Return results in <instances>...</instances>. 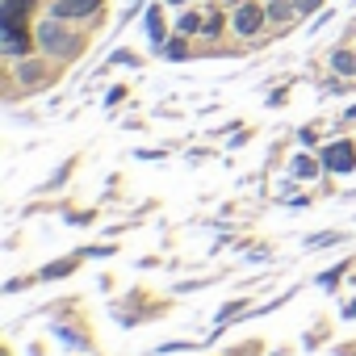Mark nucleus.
Listing matches in <instances>:
<instances>
[{"label":"nucleus","instance_id":"f257e3e1","mask_svg":"<svg viewBox=\"0 0 356 356\" xmlns=\"http://www.w3.org/2000/svg\"><path fill=\"white\" fill-rule=\"evenodd\" d=\"M323 168H331V172H352V168H356V147H352V143H331V147L323 151Z\"/></svg>","mask_w":356,"mask_h":356},{"label":"nucleus","instance_id":"f03ea898","mask_svg":"<svg viewBox=\"0 0 356 356\" xmlns=\"http://www.w3.org/2000/svg\"><path fill=\"white\" fill-rule=\"evenodd\" d=\"M38 38H42V47H47V51H55V55H67V51L76 47V42L63 34V26H59V22H42V26H38Z\"/></svg>","mask_w":356,"mask_h":356},{"label":"nucleus","instance_id":"7ed1b4c3","mask_svg":"<svg viewBox=\"0 0 356 356\" xmlns=\"http://www.w3.org/2000/svg\"><path fill=\"white\" fill-rule=\"evenodd\" d=\"M97 5L101 0H59L55 5V17L63 22V17H88V13H97Z\"/></svg>","mask_w":356,"mask_h":356},{"label":"nucleus","instance_id":"20e7f679","mask_svg":"<svg viewBox=\"0 0 356 356\" xmlns=\"http://www.w3.org/2000/svg\"><path fill=\"white\" fill-rule=\"evenodd\" d=\"M260 22H264V9H260V5H243V9L235 13V30H239V34H256Z\"/></svg>","mask_w":356,"mask_h":356},{"label":"nucleus","instance_id":"39448f33","mask_svg":"<svg viewBox=\"0 0 356 356\" xmlns=\"http://www.w3.org/2000/svg\"><path fill=\"white\" fill-rule=\"evenodd\" d=\"M30 5H34V0H9V5H5V34H9V30H17V26H22V22H17V17H22V13H26V9H30Z\"/></svg>","mask_w":356,"mask_h":356},{"label":"nucleus","instance_id":"423d86ee","mask_svg":"<svg viewBox=\"0 0 356 356\" xmlns=\"http://www.w3.org/2000/svg\"><path fill=\"white\" fill-rule=\"evenodd\" d=\"M331 63H335V72H343V76H352V72H356V59H352V55H343V51H339Z\"/></svg>","mask_w":356,"mask_h":356},{"label":"nucleus","instance_id":"0eeeda50","mask_svg":"<svg viewBox=\"0 0 356 356\" xmlns=\"http://www.w3.org/2000/svg\"><path fill=\"white\" fill-rule=\"evenodd\" d=\"M293 176H314V159L298 155V159H293Z\"/></svg>","mask_w":356,"mask_h":356},{"label":"nucleus","instance_id":"6e6552de","mask_svg":"<svg viewBox=\"0 0 356 356\" xmlns=\"http://www.w3.org/2000/svg\"><path fill=\"white\" fill-rule=\"evenodd\" d=\"M197 26H202L197 13H185V17H181V34H197Z\"/></svg>","mask_w":356,"mask_h":356},{"label":"nucleus","instance_id":"1a4fd4ad","mask_svg":"<svg viewBox=\"0 0 356 356\" xmlns=\"http://www.w3.org/2000/svg\"><path fill=\"white\" fill-rule=\"evenodd\" d=\"M147 30H151V38H155V42L163 38V30H159V13H155V9L147 13Z\"/></svg>","mask_w":356,"mask_h":356},{"label":"nucleus","instance_id":"9d476101","mask_svg":"<svg viewBox=\"0 0 356 356\" xmlns=\"http://www.w3.org/2000/svg\"><path fill=\"white\" fill-rule=\"evenodd\" d=\"M289 13H293V5H273V9H268V17H273V22H285Z\"/></svg>","mask_w":356,"mask_h":356},{"label":"nucleus","instance_id":"9b49d317","mask_svg":"<svg viewBox=\"0 0 356 356\" xmlns=\"http://www.w3.org/2000/svg\"><path fill=\"white\" fill-rule=\"evenodd\" d=\"M318 5H323V0H293V9H298V13H314Z\"/></svg>","mask_w":356,"mask_h":356},{"label":"nucleus","instance_id":"f8f14e48","mask_svg":"<svg viewBox=\"0 0 356 356\" xmlns=\"http://www.w3.org/2000/svg\"><path fill=\"white\" fill-rule=\"evenodd\" d=\"M168 59H185V42H181V38L168 42Z\"/></svg>","mask_w":356,"mask_h":356},{"label":"nucleus","instance_id":"ddd939ff","mask_svg":"<svg viewBox=\"0 0 356 356\" xmlns=\"http://www.w3.org/2000/svg\"><path fill=\"white\" fill-rule=\"evenodd\" d=\"M168 5H185V0H168Z\"/></svg>","mask_w":356,"mask_h":356}]
</instances>
